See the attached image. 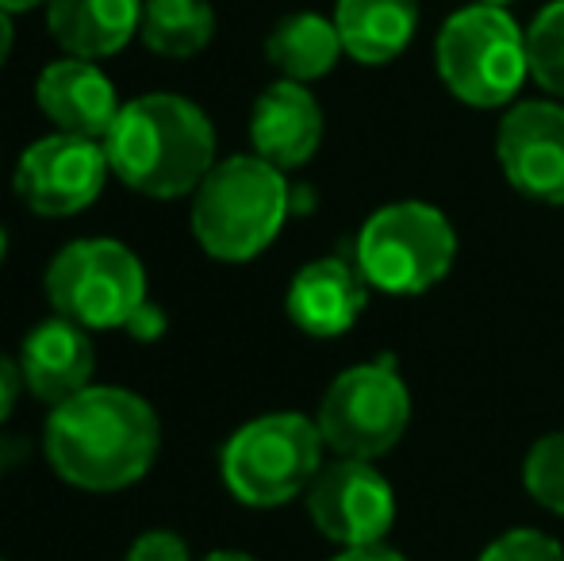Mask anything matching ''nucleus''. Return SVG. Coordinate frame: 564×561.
Listing matches in <instances>:
<instances>
[{
    "label": "nucleus",
    "mask_w": 564,
    "mask_h": 561,
    "mask_svg": "<svg viewBox=\"0 0 564 561\" xmlns=\"http://www.w3.org/2000/svg\"><path fill=\"white\" fill-rule=\"evenodd\" d=\"M292 212L284 170L261 154H235L208 170L193 193V235L216 262H253Z\"/></svg>",
    "instance_id": "obj_3"
},
{
    "label": "nucleus",
    "mask_w": 564,
    "mask_h": 561,
    "mask_svg": "<svg viewBox=\"0 0 564 561\" xmlns=\"http://www.w3.org/2000/svg\"><path fill=\"white\" fill-rule=\"evenodd\" d=\"M323 431L300 412H273L238 427L219 454L224 485L246 508H281L323 470Z\"/></svg>",
    "instance_id": "obj_5"
},
{
    "label": "nucleus",
    "mask_w": 564,
    "mask_h": 561,
    "mask_svg": "<svg viewBox=\"0 0 564 561\" xmlns=\"http://www.w3.org/2000/svg\"><path fill=\"white\" fill-rule=\"evenodd\" d=\"M12 43H15L12 12H4V8H0V66H4L8 54H12Z\"/></svg>",
    "instance_id": "obj_27"
},
{
    "label": "nucleus",
    "mask_w": 564,
    "mask_h": 561,
    "mask_svg": "<svg viewBox=\"0 0 564 561\" xmlns=\"http://www.w3.org/2000/svg\"><path fill=\"white\" fill-rule=\"evenodd\" d=\"M346 54L335 20L319 12H292L269 31L265 58L281 69L289 82H319L338 66Z\"/></svg>",
    "instance_id": "obj_18"
},
{
    "label": "nucleus",
    "mask_w": 564,
    "mask_h": 561,
    "mask_svg": "<svg viewBox=\"0 0 564 561\" xmlns=\"http://www.w3.org/2000/svg\"><path fill=\"white\" fill-rule=\"evenodd\" d=\"M23 389V369L20 362H12L8 354H0V423L15 412V400H20Z\"/></svg>",
    "instance_id": "obj_25"
},
{
    "label": "nucleus",
    "mask_w": 564,
    "mask_h": 561,
    "mask_svg": "<svg viewBox=\"0 0 564 561\" xmlns=\"http://www.w3.org/2000/svg\"><path fill=\"white\" fill-rule=\"evenodd\" d=\"M253 154L273 162L276 170H296L312 162L323 142V108L304 82H273L250 112Z\"/></svg>",
    "instance_id": "obj_15"
},
{
    "label": "nucleus",
    "mask_w": 564,
    "mask_h": 561,
    "mask_svg": "<svg viewBox=\"0 0 564 561\" xmlns=\"http://www.w3.org/2000/svg\"><path fill=\"white\" fill-rule=\"evenodd\" d=\"M35 105L46 120L54 123V131L66 136H85L100 139L112 131L119 116V93L112 77L89 58H66L51 62L35 82Z\"/></svg>",
    "instance_id": "obj_12"
},
{
    "label": "nucleus",
    "mask_w": 564,
    "mask_h": 561,
    "mask_svg": "<svg viewBox=\"0 0 564 561\" xmlns=\"http://www.w3.org/2000/svg\"><path fill=\"white\" fill-rule=\"evenodd\" d=\"M330 561H408L403 554H395L392 547H384V542H372V547H346L338 558Z\"/></svg>",
    "instance_id": "obj_26"
},
{
    "label": "nucleus",
    "mask_w": 564,
    "mask_h": 561,
    "mask_svg": "<svg viewBox=\"0 0 564 561\" xmlns=\"http://www.w3.org/2000/svg\"><path fill=\"white\" fill-rule=\"evenodd\" d=\"M112 173L150 201L193 196L216 165V128L200 105L177 93H147L119 108L105 136Z\"/></svg>",
    "instance_id": "obj_2"
},
{
    "label": "nucleus",
    "mask_w": 564,
    "mask_h": 561,
    "mask_svg": "<svg viewBox=\"0 0 564 561\" xmlns=\"http://www.w3.org/2000/svg\"><path fill=\"white\" fill-rule=\"evenodd\" d=\"M43 289L58 315L89 331H112L147 300V270L116 239H74L51 258Z\"/></svg>",
    "instance_id": "obj_7"
},
{
    "label": "nucleus",
    "mask_w": 564,
    "mask_h": 561,
    "mask_svg": "<svg viewBox=\"0 0 564 561\" xmlns=\"http://www.w3.org/2000/svg\"><path fill=\"white\" fill-rule=\"evenodd\" d=\"M204 561H258V558L242 554V550H216V554H208Z\"/></svg>",
    "instance_id": "obj_28"
},
{
    "label": "nucleus",
    "mask_w": 564,
    "mask_h": 561,
    "mask_svg": "<svg viewBox=\"0 0 564 561\" xmlns=\"http://www.w3.org/2000/svg\"><path fill=\"white\" fill-rule=\"evenodd\" d=\"M530 77L553 97H564V0H553L534 15L527 31Z\"/></svg>",
    "instance_id": "obj_20"
},
{
    "label": "nucleus",
    "mask_w": 564,
    "mask_h": 561,
    "mask_svg": "<svg viewBox=\"0 0 564 561\" xmlns=\"http://www.w3.org/2000/svg\"><path fill=\"white\" fill-rule=\"evenodd\" d=\"M307 516L319 527L323 539L346 547H372L384 542L395 524V493L361 457H338L323 465L319 477L307 488Z\"/></svg>",
    "instance_id": "obj_10"
},
{
    "label": "nucleus",
    "mask_w": 564,
    "mask_h": 561,
    "mask_svg": "<svg viewBox=\"0 0 564 561\" xmlns=\"http://www.w3.org/2000/svg\"><path fill=\"white\" fill-rule=\"evenodd\" d=\"M480 4H499V8H507L511 0H480Z\"/></svg>",
    "instance_id": "obj_31"
},
{
    "label": "nucleus",
    "mask_w": 564,
    "mask_h": 561,
    "mask_svg": "<svg viewBox=\"0 0 564 561\" xmlns=\"http://www.w3.org/2000/svg\"><path fill=\"white\" fill-rule=\"evenodd\" d=\"M216 35V8L208 0H147L139 39L158 58H196Z\"/></svg>",
    "instance_id": "obj_19"
},
{
    "label": "nucleus",
    "mask_w": 564,
    "mask_h": 561,
    "mask_svg": "<svg viewBox=\"0 0 564 561\" xmlns=\"http://www.w3.org/2000/svg\"><path fill=\"white\" fill-rule=\"evenodd\" d=\"M147 0H46V28L74 58H112L142 28Z\"/></svg>",
    "instance_id": "obj_16"
},
{
    "label": "nucleus",
    "mask_w": 564,
    "mask_h": 561,
    "mask_svg": "<svg viewBox=\"0 0 564 561\" xmlns=\"http://www.w3.org/2000/svg\"><path fill=\"white\" fill-rule=\"evenodd\" d=\"M8 258V231H4V224H0V262Z\"/></svg>",
    "instance_id": "obj_30"
},
{
    "label": "nucleus",
    "mask_w": 564,
    "mask_h": 561,
    "mask_svg": "<svg viewBox=\"0 0 564 561\" xmlns=\"http://www.w3.org/2000/svg\"><path fill=\"white\" fill-rule=\"evenodd\" d=\"M165 327H170V320H165V312L154 304V300H142L139 308H134L131 315H127L123 331L134 338V343H158V338L165 335Z\"/></svg>",
    "instance_id": "obj_24"
},
{
    "label": "nucleus",
    "mask_w": 564,
    "mask_h": 561,
    "mask_svg": "<svg viewBox=\"0 0 564 561\" xmlns=\"http://www.w3.org/2000/svg\"><path fill=\"white\" fill-rule=\"evenodd\" d=\"M39 4H46V0H0L4 12H28V8H39Z\"/></svg>",
    "instance_id": "obj_29"
},
{
    "label": "nucleus",
    "mask_w": 564,
    "mask_h": 561,
    "mask_svg": "<svg viewBox=\"0 0 564 561\" xmlns=\"http://www.w3.org/2000/svg\"><path fill=\"white\" fill-rule=\"evenodd\" d=\"M162 423L150 400L119 385H89L51 408L43 427L46 465L85 493H119L154 470Z\"/></svg>",
    "instance_id": "obj_1"
},
{
    "label": "nucleus",
    "mask_w": 564,
    "mask_h": 561,
    "mask_svg": "<svg viewBox=\"0 0 564 561\" xmlns=\"http://www.w3.org/2000/svg\"><path fill=\"white\" fill-rule=\"evenodd\" d=\"M369 304V281L346 258H319L307 262L292 278L284 308L289 320L312 338H338L357 323Z\"/></svg>",
    "instance_id": "obj_14"
},
{
    "label": "nucleus",
    "mask_w": 564,
    "mask_h": 561,
    "mask_svg": "<svg viewBox=\"0 0 564 561\" xmlns=\"http://www.w3.org/2000/svg\"><path fill=\"white\" fill-rule=\"evenodd\" d=\"M496 154L507 181L527 201L564 204V108L522 100L499 120Z\"/></svg>",
    "instance_id": "obj_11"
},
{
    "label": "nucleus",
    "mask_w": 564,
    "mask_h": 561,
    "mask_svg": "<svg viewBox=\"0 0 564 561\" xmlns=\"http://www.w3.org/2000/svg\"><path fill=\"white\" fill-rule=\"evenodd\" d=\"M457 255L446 212L423 201H400L372 212L357 235V270L365 273L369 289L388 296H419L434 289L449 273Z\"/></svg>",
    "instance_id": "obj_6"
},
{
    "label": "nucleus",
    "mask_w": 564,
    "mask_h": 561,
    "mask_svg": "<svg viewBox=\"0 0 564 561\" xmlns=\"http://www.w3.org/2000/svg\"><path fill=\"white\" fill-rule=\"evenodd\" d=\"M434 66L457 100L473 108H499L519 97L530 77L527 31L507 8L476 0L442 23Z\"/></svg>",
    "instance_id": "obj_4"
},
{
    "label": "nucleus",
    "mask_w": 564,
    "mask_h": 561,
    "mask_svg": "<svg viewBox=\"0 0 564 561\" xmlns=\"http://www.w3.org/2000/svg\"><path fill=\"white\" fill-rule=\"evenodd\" d=\"M522 485L542 508L564 516V431L538 439L522 465Z\"/></svg>",
    "instance_id": "obj_21"
},
{
    "label": "nucleus",
    "mask_w": 564,
    "mask_h": 561,
    "mask_svg": "<svg viewBox=\"0 0 564 561\" xmlns=\"http://www.w3.org/2000/svg\"><path fill=\"white\" fill-rule=\"evenodd\" d=\"M23 385L43 404H62L93 385L97 374V350H93L89 327L54 312L51 320L35 323L20 346Z\"/></svg>",
    "instance_id": "obj_13"
},
{
    "label": "nucleus",
    "mask_w": 564,
    "mask_h": 561,
    "mask_svg": "<svg viewBox=\"0 0 564 561\" xmlns=\"http://www.w3.org/2000/svg\"><path fill=\"white\" fill-rule=\"evenodd\" d=\"M315 423L338 457L372 462L388 454L411 423V392L395 374V362L380 358L338 374L323 392Z\"/></svg>",
    "instance_id": "obj_8"
},
{
    "label": "nucleus",
    "mask_w": 564,
    "mask_h": 561,
    "mask_svg": "<svg viewBox=\"0 0 564 561\" xmlns=\"http://www.w3.org/2000/svg\"><path fill=\"white\" fill-rule=\"evenodd\" d=\"M480 561H564V550L557 539H550V535L519 527V531L499 535V539L480 554Z\"/></svg>",
    "instance_id": "obj_22"
},
{
    "label": "nucleus",
    "mask_w": 564,
    "mask_h": 561,
    "mask_svg": "<svg viewBox=\"0 0 564 561\" xmlns=\"http://www.w3.org/2000/svg\"><path fill=\"white\" fill-rule=\"evenodd\" d=\"M108 173H112V162H108L105 142L54 131V136L35 139L20 154L15 196L35 216L66 219L97 204L108 185Z\"/></svg>",
    "instance_id": "obj_9"
},
{
    "label": "nucleus",
    "mask_w": 564,
    "mask_h": 561,
    "mask_svg": "<svg viewBox=\"0 0 564 561\" xmlns=\"http://www.w3.org/2000/svg\"><path fill=\"white\" fill-rule=\"evenodd\" d=\"M0 561H4V558H0Z\"/></svg>",
    "instance_id": "obj_32"
},
{
    "label": "nucleus",
    "mask_w": 564,
    "mask_h": 561,
    "mask_svg": "<svg viewBox=\"0 0 564 561\" xmlns=\"http://www.w3.org/2000/svg\"><path fill=\"white\" fill-rule=\"evenodd\" d=\"M335 28L349 58L361 66H384L415 39L419 0H338Z\"/></svg>",
    "instance_id": "obj_17"
},
{
    "label": "nucleus",
    "mask_w": 564,
    "mask_h": 561,
    "mask_svg": "<svg viewBox=\"0 0 564 561\" xmlns=\"http://www.w3.org/2000/svg\"><path fill=\"white\" fill-rule=\"evenodd\" d=\"M127 561H193L185 539L173 531H142L127 550Z\"/></svg>",
    "instance_id": "obj_23"
}]
</instances>
